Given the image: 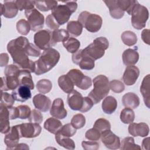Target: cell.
<instances>
[{
  "instance_id": "cell-50",
  "label": "cell",
  "mask_w": 150,
  "mask_h": 150,
  "mask_svg": "<svg viewBox=\"0 0 150 150\" xmlns=\"http://www.w3.org/2000/svg\"><path fill=\"white\" fill-rule=\"evenodd\" d=\"M25 52L28 56L33 57H39L40 55V49L36 45L29 43L25 49Z\"/></svg>"
},
{
  "instance_id": "cell-36",
  "label": "cell",
  "mask_w": 150,
  "mask_h": 150,
  "mask_svg": "<svg viewBox=\"0 0 150 150\" xmlns=\"http://www.w3.org/2000/svg\"><path fill=\"white\" fill-rule=\"evenodd\" d=\"M122 42L127 46H132L137 43L138 38L136 34L130 30L124 32L121 36Z\"/></svg>"
},
{
  "instance_id": "cell-11",
  "label": "cell",
  "mask_w": 150,
  "mask_h": 150,
  "mask_svg": "<svg viewBox=\"0 0 150 150\" xmlns=\"http://www.w3.org/2000/svg\"><path fill=\"white\" fill-rule=\"evenodd\" d=\"M35 45L40 50H46L53 46L52 41V32L43 29L38 31L33 37Z\"/></svg>"
},
{
  "instance_id": "cell-1",
  "label": "cell",
  "mask_w": 150,
  "mask_h": 150,
  "mask_svg": "<svg viewBox=\"0 0 150 150\" xmlns=\"http://www.w3.org/2000/svg\"><path fill=\"white\" fill-rule=\"evenodd\" d=\"M29 44V40L24 36H19L11 40L7 45V50L11 54L13 63L22 70L34 73L35 63L30 60L25 52Z\"/></svg>"
},
{
  "instance_id": "cell-45",
  "label": "cell",
  "mask_w": 150,
  "mask_h": 150,
  "mask_svg": "<svg viewBox=\"0 0 150 150\" xmlns=\"http://www.w3.org/2000/svg\"><path fill=\"white\" fill-rule=\"evenodd\" d=\"M15 2L18 10L19 11H23V9L25 11L33 9L35 5V1L17 0L15 1Z\"/></svg>"
},
{
  "instance_id": "cell-13",
  "label": "cell",
  "mask_w": 150,
  "mask_h": 150,
  "mask_svg": "<svg viewBox=\"0 0 150 150\" xmlns=\"http://www.w3.org/2000/svg\"><path fill=\"white\" fill-rule=\"evenodd\" d=\"M19 129L21 137L27 138H35L39 136L42 131L39 124L31 122L19 124Z\"/></svg>"
},
{
  "instance_id": "cell-32",
  "label": "cell",
  "mask_w": 150,
  "mask_h": 150,
  "mask_svg": "<svg viewBox=\"0 0 150 150\" xmlns=\"http://www.w3.org/2000/svg\"><path fill=\"white\" fill-rule=\"evenodd\" d=\"M69 38V33L67 30L56 29L52 32V41L53 46L60 42H64Z\"/></svg>"
},
{
  "instance_id": "cell-29",
  "label": "cell",
  "mask_w": 150,
  "mask_h": 150,
  "mask_svg": "<svg viewBox=\"0 0 150 150\" xmlns=\"http://www.w3.org/2000/svg\"><path fill=\"white\" fill-rule=\"evenodd\" d=\"M43 127L44 128L49 132L56 134L62 128V124L57 118L50 117L45 121Z\"/></svg>"
},
{
  "instance_id": "cell-19",
  "label": "cell",
  "mask_w": 150,
  "mask_h": 150,
  "mask_svg": "<svg viewBox=\"0 0 150 150\" xmlns=\"http://www.w3.org/2000/svg\"><path fill=\"white\" fill-rule=\"evenodd\" d=\"M67 101L69 107L71 110L80 111L83 106V97L80 93L73 90L71 93H69Z\"/></svg>"
},
{
  "instance_id": "cell-55",
  "label": "cell",
  "mask_w": 150,
  "mask_h": 150,
  "mask_svg": "<svg viewBox=\"0 0 150 150\" xmlns=\"http://www.w3.org/2000/svg\"><path fill=\"white\" fill-rule=\"evenodd\" d=\"M8 108L9 111L10 120H15L16 118H19V111L18 107H8Z\"/></svg>"
},
{
  "instance_id": "cell-12",
  "label": "cell",
  "mask_w": 150,
  "mask_h": 150,
  "mask_svg": "<svg viewBox=\"0 0 150 150\" xmlns=\"http://www.w3.org/2000/svg\"><path fill=\"white\" fill-rule=\"evenodd\" d=\"M72 61L74 63L78 64L82 70H90L95 66L94 60L84 54L83 49L78 50L72 55Z\"/></svg>"
},
{
  "instance_id": "cell-23",
  "label": "cell",
  "mask_w": 150,
  "mask_h": 150,
  "mask_svg": "<svg viewBox=\"0 0 150 150\" xmlns=\"http://www.w3.org/2000/svg\"><path fill=\"white\" fill-rule=\"evenodd\" d=\"M106 6L109 9L111 16L115 19L122 18L124 15V11L120 8L118 0H107L104 1Z\"/></svg>"
},
{
  "instance_id": "cell-43",
  "label": "cell",
  "mask_w": 150,
  "mask_h": 150,
  "mask_svg": "<svg viewBox=\"0 0 150 150\" xmlns=\"http://www.w3.org/2000/svg\"><path fill=\"white\" fill-rule=\"evenodd\" d=\"M93 128H96V129L98 130L100 132H102L104 131L110 129H111V124L110 122L103 118H100L97 119L93 125Z\"/></svg>"
},
{
  "instance_id": "cell-28",
  "label": "cell",
  "mask_w": 150,
  "mask_h": 150,
  "mask_svg": "<svg viewBox=\"0 0 150 150\" xmlns=\"http://www.w3.org/2000/svg\"><path fill=\"white\" fill-rule=\"evenodd\" d=\"M103 112L107 114H112L117 107V101L112 96H107L103 101L101 105Z\"/></svg>"
},
{
  "instance_id": "cell-30",
  "label": "cell",
  "mask_w": 150,
  "mask_h": 150,
  "mask_svg": "<svg viewBox=\"0 0 150 150\" xmlns=\"http://www.w3.org/2000/svg\"><path fill=\"white\" fill-rule=\"evenodd\" d=\"M19 85L26 86L30 90L34 89V83L30 72L29 71L21 69L19 74Z\"/></svg>"
},
{
  "instance_id": "cell-18",
  "label": "cell",
  "mask_w": 150,
  "mask_h": 150,
  "mask_svg": "<svg viewBox=\"0 0 150 150\" xmlns=\"http://www.w3.org/2000/svg\"><path fill=\"white\" fill-rule=\"evenodd\" d=\"M149 131V127L145 122H131L128 126L129 134L134 137H145L148 135Z\"/></svg>"
},
{
  "instance_id": "cell-41",
  "label": "cell",
  "mask_w": 150,
  "mask_h": 150,
  "mask_svg": "<svg viewBox=\"0 0 150 150\" xmlns=\"http://www.w3.org/2000/svg\"><path fill=\"white\" fill-rule=\"evenodd\" d=\"M17 31L22 35H27L30 30V26L27 21L22 19L18 21L16 25Z\"/></svg>"
},
{
  "instance_id": "cell-56",
  "label": "cell",
  "mask_w": 150,
  "mask_h": 150,
  "mask_svg": "<svg viewBox=\"0 0 150 150\" xmlns=\"http://www.w3.org/2000/svg\"><path fill=\"white\" fill-rule=\"evenodd\" d=\"M149 33L150 31L148 29H144L141 33L142 39L147 45H149Z\"/></svg>"
},
{
  "instance_id": "cell-7",
  "label": "cell",
  "mask_w": 150,
  "mask_h": 150,
  "mask_svg": "<svg viewBox=\"0 0 150 150\" xmlns=\"http://www.w3.org/2000/svg\"><path fill=\"white\" fill-rule=\"evenodd\" d=\"M78 21L87 30L92 33L98 32L103 23V19L100 16L88 11L81 12L79 15Z\"/></svg>"
},
{
  "instance_id": "cell-53",
  "label": "cell",
  "mask_w": 150,
  "mask_h": 150,
  "mask_svg": "<svg viewBox=\"0 0 150 150\" xmlns=\"http://www.w3.org/2000/svg\"><path fill=\"white\" fill-rule=\"evenodd\" d=\"M81 145L85 150H97L100 147L99 143L94 141H83L81 143Z\"/></svg>"
},
{
  "instance_id": "cell-52",
  "label": "cell",
  "mask_w": 150,
  "mask_h": 150,
  "mask_svg": "<svg viewBox=\"0 0 150 150\" xmlns=\"http://www.w3.org/2000/svg\"><path fill=\"white\" fill-rule=\"evenodd\" d=\"M46 25L49 28L53 30L58 29L60 26L52 14H49L47 16L46 18Z\"/></svg>"
},
{
  "instance_id": "cell-58",
  "label": "cell",
  "mask_w": 150,
  "mask_h": 150,
  "mask_svg": "<svg viewBox=\"0 0 150 150\" xmlns=\"http://www.w3.org/2000/svg\"><path fill=\"white\" fill-rule=\"evenodd\" d=\"M149 146V138L147 137L143 139L142 142V148L143 149H148Z\"/></svg>"
},
{
  "instance_id": "cell-31",
  "label": "cell",
  "mask_w": 150,
  "mask_h": 150,
  "mask_svg": "<svg viewBox=\"0 0 150 150\" xmlns=\"http://www.w3.org/2000/svg\"><path fill=\"white\" fill-rule=\"evenodd\" d=\"M59 87L66 93H70L74 90V84L67 74L60 76L58 79Z\"/></svg>"
},
{
  "instance_id": "cell-8",
  "label": "cell",
  "mask_w": 150,
  "mask_h": 150,
  "mask_svg": "<svg viewBox=\"0 0 150 150\" xmlns=\"http://www.w3.org/2000/svg\"><path fill=\"white\" fill-rule=\"evenodd\" d=\"M130 15H131L132 25L135 29L141 30L145 27L146 21L149 18V11L145 6L138 2L137 3Z\"/></svg>"
},
{
  "instance_id": "cell-24",
  "label": "cell",
  "mask_w": 150,
  "mask_h": 150,
  "mask_svg": "<svg viewBox=\"0 0 150 150\" xmlns=\"http://www.w3.org/2000/svg\"><path fill=\"white\" fill-rule=\"evenodd\" d=\"M9 120L8 107L0 105V127L2 134H6L10 130Z\"/></svg>"
},
{
  "instance_id": "cell-27",
  "label": "cell",
  "mask_w": 150,
  "mask_h": 150,
  "mask_svg": "<svg viewBox=\"0 0 150 150\" xmlns=\"http://www.w3.org/2000/svg\"><path fill=\"white\" fill-rule=\"evenodd\" d=\"M149 80L150 76L149 74H147L146 76L144 77L140 87V92L141 93L142 96L143 97L144 103L148 108H150Z\"/></svg>"
},
{
  "instance_id": "cell-20",
  "label": "cell",
  "mask_w": 150,
  "mask_h": 150,
  "mask_svg": "<svg viewBox=\"0 0 150 150\" xmlns=\"http://www.w3.org/2000/svg\"><path fill=\"white\" fill-rule=\"evenodd\" d=\"M1 14L6 18H13L18 13V9L15 1H4V4H0Z\"/></svg>"
},
{
  "instance_id": "cell-40",
  "label": "cell",
  "mask_w": 150,
  "mask_h": 150,
  "mask_svg": "<svg viewBox=\"0 0 150 150\" xmlns=\"http://www.w3.org/2000/svg\"><path fill=\"white\" fill-rule=\"evenodd\" d=\"M38 91L42 94H46L50 91L52 88V83L48 79H42L36 83Z\"/></svg>"
},
{
  "instance_id": "cell-35",
  "label": "cell",
  "mask_w": 150,
  "mask_h": 150,
  "mask_svg": "<svg viewBox=\"0 0 150 150\" xmlns=\"http://www.w3.org/2000/svg\"><path fill=\"white\" fill-rule=\"evenodd\" d=\"M83 28L82 25L78 21H70L67 25V32L74 36H79L81 34Z\"/></svg>"
},
{
  "instance_id": "cell-16",
  "label": "cell",
  "mask_w": 150,
  "mask_h": 150,
  "mask_svg": "<svg viewBox=\"0 0 150 150\" xmlns=\"http://www.w3.org/2000/svg\"><path fill=\"white\" fill-rule=\"evenodd\" d=\"M50 114L56 118L64 119L67 115V110L64 108V104L63 100L57 98L53 101L50 110Z\"/></svg>"
},
{
  "instance_id": "cell-15",
  "label": "cell",
  "mask_w": 150,
  "mask_h": 150,
  "mask_svg": "<svg viewBox=\"0 0 150 150\" xmlns=\"http://www.w3.org/2000/svg\"><path fill=\"white\" fill-rule=\"evenodd\" d=\"M21 138L19 125L12 126L4 138V142L7 146L6 149H13L19 144Z\"/></svg>"
},
{
  "instance_id": "cell-26",
  "label": "cell",
  "mask_w": 150,
  "mask_h": 150,
  "mask_svg": "<svg viewBox=\"0 0 150 150\" xmlns=\"http://www.w3.org/2000/svg\"><path fill=\"white\" fill-rule=\"evenodd\" d=\"M122 103L125 107L135 109L139 106L140 101L138 96L136 94L129 92L122 96Z\"/></svg>"
},
{
  "instance_id": "cell-51",
  "label": "cell",
  "mask_w": 150,
  "mask_h": 150,
  "mask_svg": "<svg viewBox=\"0 0 150 150\" xmlns=\"http://www.w3.org/2000/svg\"><path fill=\"white\" fill-rule=\"evenodd\" d=\"M17 107L18 108L19 111V118L25 120L29 118L31 112L30 108L29 106L26 105H21Z\"/></svg>"
},
{
  "instance_id": "cell-2",
  "label": "cell",
  "mask_w": 150,
  "mask_h": 150,
  "mask_svg": "<svg viewBox=\"0 0 150 150\" xmlns=\"http://www.w3.org/2000/svg\"><path fill=\"white\" fill-rule=\"evenodd\" d=\"M59 52L53 48L47 49L42 53L39 59L35 62V73L41 75L49 71L59 62L60 59Z\"/></svg>"
},
{
  "instance_id": "cell-54",
  "label": "cell",
  "mask_w": 150,
  "mask_h": 150,
  "mask_svg": "<svg viewBox=\"0 0 150 150\" xmlns=\"http://www.w3.org/2000/svg\"><path fill=\"white\" fill-rule=\"evenodd\" d=\"M94 103L93 101L88 97H83V104L80 111L81 112H86L91 110L93 107Z\"/></svg>"
},
{
  "instance_id": "cell-5",
  "label": "cell",
  "mask_w": 150,
  "mask_h": 150,
  "mask_svg": "<svg viewBox=\"0 0 150 150\" xmlns=\"http://www.w3.org/2000/svg\"><path fill=\"white\" fill-rule=\"evenodd\" d=\"M21 69L15 64L6 66L4 70L5 77H2L1 90L8 91L15 90L19 86V74Z\"/></svg>"
},
{
  "instance_id": "cell-48",
  "label": "cell",
  "mask_w": 150,
  "mask_h": 150,
  "mask_svg": "<svg viewBox=\"0 0 150 150\" xmlns=\"http://www.w3.org/2000/svg\"><path fill=\"white\" fill-rule=\"evenodd\" d=\"M101 137V132L94 128L88 129L86 134L85 137L89 141H97L99 140Z\"/></svg>"
},
{
  "instance_id": "cell-14",
  "label": "cell",
  "mask_w": 150,
  "mask_h": 150,
  "mask_svg": "<svg viewBox=\"0 0 150 150\" xmlns=\"http://www.w3.org/2000/svg\"><path fill=\"white\" fill-rule=\"evenodd\" d=\"M101 141L108 149H117L120 147V138L114 134L110 129H107L101 132Z\"/></svg>"
},
{
  "instance_id": "cell-46",
  "label": "cell",
  "mask_w": 150,
  "mask_h": 150,
  "mask_svg": "<svg viewBox=\"0 0 150 150\" xmlns=\"http://www.w3.org/2000/svg\"><path fill=\"white\" fill-rule=\"evenodd\" d=\"M15 99L12 94L6 92L1 91V105H3L7 107H12L15 103Z\"/></svg>"
},
{
  "instance_id": "cell-44",
  "label": "cell",
  "mask_w": 150,
  "mask_h": 150,
  "mask_svg": "<svg viewBox=\"0 0 150 150\" xmlns=\"http://www.w3.org/2000/svg\"><path fill=\"white\" fill-rule=\"evenodd\" d=\"M57 133H59L64 137H71L76 134V129L73 127L71 123H68L62 126Z\"/></svg>"
},
{
  "instance_id": "cell-25",
  "label": "cell",
  "mask_w": 150,
  "mask_h": 150,
  "mask_svg": "<svg viewBox=\"0 0 150 150\" xmlns=\"http://www.w3.org/2000/svg\"><path fill=\"white\" fill-rule=\"evenodd\" d=\"M123 63L128 66L136 64L139 60V54L137 50L127 49L124 50L122 55Z\"/></svg>"
},
{
  "instance_id": "cell-6",
  "label": "cell",
  "mask_w": 150,
  "mask_h": 150,
  "mask_svg": "<svg viewBox=\"0 0 150 150\" xmlns=\"http://www.w3.org/2000/svg\"><path fill=\"white\" fill-rule=\"evenodd\" d=\"M109 42L105 37H98L93 43L83 49L84 54L96 60L101 58L105 54V50L108 48Z\"/></svg>"
},
{
  "instance_id": "cell-3",
  "label": "cell",
  "mask_w": 150,
  "mask_h": 150,
  "mask_svg": "<svg viewBox=\"0 0 150 150\" xmlns=\"http://www.w3.org/2000/svg\"><path fill=\"white\" fill-rule=\"evenodd\" d=\"M93 83L94 88L89 93L88 97L93 101L94 104H96L107 96L110 89L108 79L105 75H98L94 78Z\"/></svg>"
},
{
  "instance_id": "cell-21",
  "label": "cell",
  "mask_w": 150,
  "mask_h": 150,
  "mask_svg": "<svg viewBox=\"0 0 150 150\" xmlns=\"http://www.w3.org/2000/svg\"><path fill=\"white\" fill-rule=\"evenodd\" d=\"M32 102L36 108L42 112L47 111L51 106L50 98L43 94L35 95L32 99Z\"/></svg>"
},
{
  "instance_id": "cell-10",
  "label": "cell",
  "mask_w": 150,
  "mask_h": 150,
  "mask_svg": "<svg viewBox=\"0 0 150 150\" xmlns=\"http://www.w3.org/2000/svg\"><path fill=\"white\" fill-rule=\"evenodd\" d=\"M25 16L32 31H38L43 28L45 22L44 16L38 11V9L33 8L25 11Z\"/></svg>"
},
{
  "instance_id": "cell-59",
  "label": "cell",
  "mask_w": 150,
  "mask_h": 150,
  "mask_svg": "<svg viewBox=\"0 0 150 150\" xmlns=\"http://www.w3.org/2000/svg\"><path fill=\"white\" fill-rule=\"evenodd\" d=\"M29 148L28 146V145L26 144H18L15 148L13 149H29Z\"/></svg>"
},
{
  "instance_id": "cell-34",
  "label": "cell",
  "mask_w": 150,
  "mask_h": 150,
  "mask_svg": "<svg viewBox=\"0 0 150 150\" xmlns=\"http://www.w3.org/2000/svg\"><path fill=\"white\" fill-rule=\"evenodd\" d=\"M63 45L67 52L73 54L79 50L80 46V42L74 38L69 37L66 40L63 42Z\"/></svg>"
},
{
  "instance_id": "cell-49",
  "label": "cell",
  "mask_w": 150,
  "mask_h": 150,
  "mask_svg": "<svg viewBox=\"0 0 150 150\" xmlns=\"http://www.w3.org/2000/svg\"><path fill=\"white\" fill-rule=\"evenodd\" d=\"M28 119L29 122H35L40 124L42 122L43 118L42 113L36 109H33L31 111Z\"/></svg>"
},
{
  "instance_id": "cell-22",
  "label": "cell",
  "mask_w": 150,
  "mask_h": 150,
  "mask_svg": "<svg viewBox=\"0 0 150 150\" xmlns=\"http://www.w3.org/2000/svg\"><path fill=\"white\" fill-rule=\"evenodd\" d=\"M12 95L17 101L24 102L31 98L30 89L25 86L19 85L12 92Z\"/></svg>"
},
{
  "instance_id": "cell-9",
  "label": "cell",
  "mask_w": 150,
  "mask_h": 150,
  "mask_svg": "<svg viewBox=\"0 0 150 150\" xmlns=\"http://www.w3.org/2000/svg\"><path fill=\"white\" fill-rule=\"evenodd\" d=\"M74 85L81 90H87L92 85V80L88 76H84L79 69H71L66 74Z\"/></svg>"
},
{
  "instance_id": "cell-17",
  "label": "cell",
  "mask_w": 150,
  "mask_h": 150,
  "mask_svg": "<svg viewBox=\"0 0 150 150\" xmlns=\"http://www.w3.org/2000/svg\"><path fill=\"white\" fill-rule=\"evenodd\" d=\"M139 75V69L135 66H128L125 68L122 76V80L127 86L134 84Z\"/></svg>"
},
{
  "instance_id": "cell-39",
  "label": "cell",
  "mask_w": 150,
  "mask_h": 150,
  "mask_svg": "<svg viewBox=\"0 0 150 150\" xmlns=\"http://www.w3.org/2000/svg\"><path fill=\"white\" fill-rule=\"evenodd\" d=\"M120 120L124 124H130L135 119V113L132 109L126 107L124 108L120 113Z\"/></svg>"
},
{
  "instance_id": "cell-57",
  "label": "cell",
  "mask_w": 150,
  "mask_h": 150,
  "mask_svg": "<svg viewBox=\"0 0 150 150\" xmlns=\"http://www.w3.org/2000/svg\"><path fill=\"white\" fill-rule=\"evenodd\" d=\"M9 61V56L7 53H2L0 54V66L4 67L7 65Z\"/></svg>"
},
{
  "instance_id": "cell-4",
  "label": "cell",
  "mask_w": 150,
  "mask_h": 150,
  "mask_svg": "<svg viewBox=\"0 0 150 150\" xmlns=\"http://www.w3.org/2000/svg\"><path fill=\"white\" fill-rule=\"evenodd\" d=\"M65 4L57 5L52 10L51 14L53 16L58 24L63 25L69 20L71 14L77 8V4L74 1H64Z\"/></svg>"
},
{
  "instance_id": "cell-42",
  "label": "cell",
  "mask_w": 150,
  "mask_h": 150,
  "mask_svg": "<svg viewBox=\"0 0 150 150\" xmlns=\"http://www.w3.org/2000/svg\"><path fill=\"white\" fill-rule=\"evenodd\" d=\"M71 124L76 129H80L86 124V118L81 114H75L71 120Z\"/></svg>"
},
{
  "instance_id": "cell-37",
  "label": "cell",
  "mask_w": 150,
  "mask_h": 150,
  "mask_svg": "<svg viewBox=\"0 0 150 150\" xmlns=\"http://www.w3.org/2000/svg\"><path fill=\"white\" fill-rule=\"evenodd\" d=\"M57 5L56 1H35V6L40 11L46 12L52 10Z\"/></svg>"
},
{
  "instance_id": "cell-33",
  "label": "cell",
  "mask_w": 150,
  "mask_h": 150,
  "mask_svg": "<svg viewBox=\"0 0 150 150\" xmlns=\"http://www.w3.org/2000/svg\"><path fill=\"white\" fill-rule=\"evenodd\" d=\"M55 139L59 145L66 149L73 150L75 148L74 142L69 137H64L57 133L55 134Z\"/></svg>"
},
{
  "instance_id": "cell-47",
  "label": "cell",
  "mask_w": 150,
  "mask_h": 150,
  "mask_svg": "<svg viewBox=\"0 0 150 150\" xmlns=\"http://www.w3.org/2000/svg\"><path fill=\"white\" fill-rule=\"evenodd\" d=\"M110 89L116 93H120L125 90L124 83L118 80H112L109 83Z\"/></svg>"
},
{
  "instance_id": "cell-38",
  "label": "cell",
  "mask_w": 150,
  "mask_h": 150,
  "mask_svg": "<svg viewBox=\"0 0 150 150\" xmlns=\"http://www.w3.org/2000/svg\"><path fill=\"white\" fill-rule=\"evenodd\" d=\"M120 148L122 150L127 149H141L139 145L135 144V141L133 137H128L124 138L120 143Z\"/></svg>"
}]
</instances>
